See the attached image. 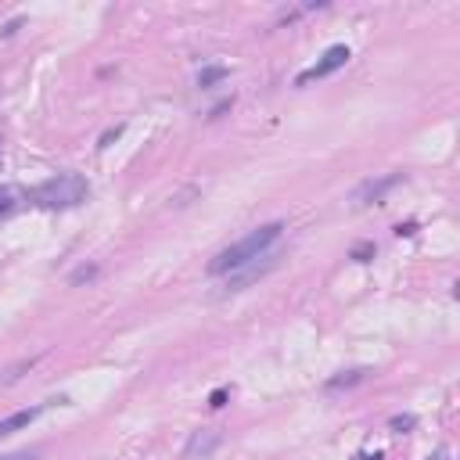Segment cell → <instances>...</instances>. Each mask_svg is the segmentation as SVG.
<instances>
[{
	"label": "cell",
	"mask_w": 460,
	"mask_h": 460,
	"mask_svg": "<svg viewBox=\"0 0 460 460\" xmlns=\"http://www.w3.org/2000/svg\"><path fill=\"white\" fill-rule=\"evenodd\" d=\"M281 234H284V223L281 219H274V223H263L256 230H248L245 237H237L234 245H227L223 252H216L212 263H209V277H227L230 270L237 266H245L252 259H259L266 256V252H274V245L281 241Z\"/></svg>",
	"instance_id": "1"
},
{
	"label": "cell",
	"mask_w": 460,
	"mask_h": 460,
	"mask_svg": "<svg viewBox=\"0 0 460 460\" xmlns=\"http://www.w3.org/2000/svg\"><path fill=\"white\" fill-rule=\"evenodd\" d=\"M90 198V184L83 173H58V177L36 184L29 191V201L36 209H47V212H65V209H76Z\"/></svg>",
	"instance_id": "2"
},
{
	"label": "cell",
	"mask_w": 460,
	"mask_h": 460,
	"mask_svg": "<svg viewBox=\"0 0 460 460\" xmlns=\"http://www.w3.org/2000/svg\"><path fill=\"white\" fill-rule=\"evenodd\" d=\"M277 263H281V256H277V252H266V256H259V259H252V263H245V266L230 270V274L223 277V295H237V292L252 288V284H256V281H263L266 274H274V270H277Z\"/></svg>",
	"instance_id": "3"
},
{
	"label": "cell",
	"mask_w": 460,
	"mask_h": 460,
	"mask_svg": "<svg viewBox=\"0 0 460 460\" xmlns=\"http://www.w3.org/2000/svg\"><path fill=\"white\" fill-rule=\"evenodd\" d=\"M349 58H353V54H349V47H345V43L327 47L316 65H309L306 72H298V76H295V87H306V83H313V79H324V76H331V72L345 69V65H349Z\"/></svg>",
	"instance_id": "4"
},
{
	"label": "cell",
	"mask_w": 460,
	"mask_h": 460,
	"mask_svg": "<svg viewBox=\"0 0 460 460\" xmlns=\"http://www.w3.org/2000/svg\"><path fill=\"white\" fill-rule=\"evenodd\" d=\"M399 184H403L399 173H388V177H377V180H363L353 191V205L356 209H363V205H382L385 195L392 191V187H399Z\"/></svg>",
	"instance_id": "5"
},
{
	"label": "cell",
	"mask_w": 460,
	"mask_h": 460,
	"mask_svg": "<svg viewBox=\"0 0 460 460\" xmlns=\"http://www.w3.org/2000/svg\"><path fill=\"white\" fill-rule=\"evenodd\" d=\"M219 442H223V432H219V428H198L184 446V460H209L219 450Z\"/></svg>",
	"instance_id": "6"
},
{
	"label": "cell",
	"mask_w": 460,
	"mask_h": 460,
	"mask_svg": "<svg viewBox=\"0 0 460 460\" xmlns=\"http://www.w3.org/2000/svg\"><path fill=\"white\" fill-rule=\"evenodd\" d=\"M40 414H43V406H29V410H14V414L0 417V439H11L14 432H25Z\"/></svg>",
	"instance_id": "7"
},
{
	"label": "cell",
	"mask_w": 460,
	"mask_h": 460,
	"mask_svg": "<svg viewBox=\"0 0 460 460\" xmlns=\"http://www.w3.org/2000/svg\"><path fill=\"white\" fill-rule=\"evenodd\" d=\"M223 79H227V65H205L198 72V87L201 90H212L216 83H223Z\"/></svg>",
	"instance_id": "8"
},
{
	"label": "cell",
	"mask_w": 460,
	"mask_h": 460,
	"mask_svg": "<svg viewBox=\"0 0 460 460\" xmlns=\"http://www.w3.org/2000/svg\"><path fill=\"white\" fill-rule=\"evenodd\" d=\"M320 8H327L324 0H316V4H298V8H284L281 14H277V25H284V22H295V19H303V14H309V11H320Z\"/></svg>",
	"instance_id": "9"
},
{
	"label": "cell",
	"mask_w": 460,
	"mask_h": 460,
	"mask_svg": "<svg viewBox=\"0 0 460 460\" xmlns=\"http://www.w3.org/2000/svg\"><path fill=\"white\" fill-rule=\"evenodd\" d=\"M363 377H367V371H345L342 377H331L327 388H331V392H335V388H349V385H360Z\"/></svg>",
	"instance_id": "10"
},
{
	"label": "cell",
	"mask_w": 460,
	"mask_h": 460,
	"mask_svg": "<svg viewBox=\"0 0 460 460\" xmlns=\"http://www.w3.org/2000/svg\"><path fill=\"white\" fill-rule=\"evenodd\" d=\"M14 209H19V191L8 187V184H0V216H8Z\"/></svg>",
	"instance_id": "11"
},
{
	"label": "cell",
	"mask_w": 460,
	"mask_h": 460,
	"mask_svg": "<svg viewBox=\"0 0 460 460\" xmlns=\"http://www.w3.org/2000/svg\"><path fill=\"white\" fill-rule=\"evenodd\" d=\"M417 424V417L414 414H395L392 421H388V428H392V432L395 435H403V432H410V428H414Z\"/></svg>",
	"instance_id": "12"
},
{
	"label": "cell",
	"mask_w": 460,
	"mask_h": 460,
	"mask_svg": "<svg viewBox=\"0 0 460 460\" xmlns=\"http://www.w3.org/2000/svg\"><path fill=\"white\" fill-rule=\"evenodd\" d=\"M353 259H356V263H371V259H374V245H367V241H363V245H353Z\"/></svg>",
	"instance_id": "13"
},
{
	"label": "cell",
	"mask_w": 460,
	"mask_h": 460,
	"mask_svg": "<svg viewBox=\"0 0 460 460\" xmlns=\"http://www.w3.org/2000/svg\"><path fill=\"white\" fill-rule=\"evenodd\" d=\"M94 277H98V266H79L72 274V284H83V281H94Z\"/></svg>",
	"instance_id": "14"
},
{
	"label": "cell",
	"mask_w": 460,
	"mask_h": 460,
	"mask_svg": "<svg viewBox=\"0 0 460 460\" xmlns=\"http://www.w3.org/2000/svg\"><path fill=\"white\" fill-rule=\"evenodd\" d=\"M36 450H14V453H0V460H36Z\"/></svg>",
	"instance_id": "15"
},
{
	"label": "cell",
	"mask_w": 460,
	"mask_h": 460,
	"mask_svg": "<svg viewBox=\"0 0 460 460\" xmlns=\"http://www.w3.org/2000/svg\"><path fill=\"white\" fill-rule=\"evenodd\" d=\"M223 403H227V388H216V392L209 395V406H212V410H219Z\"/></svg>",
	"instance_id": "16"
},
{
	"label": "cell",
	"mask_w": 460,
	"mask_h": 460,
	"mask_svg": "<svg viewBox=\"0 0 460 460\" xmlns=\"http://www.w3.org/2000/svg\"><path fill=\"white\" fill-rule=\"evenodd\" d=\"M119 133H122V126H116V130H108V133L101 137V148H108V144H112V140H116Z\"/></svg>",
	"instance_id": "17"
},
{
	"label": "cell",
	"mask_w": 460,
	"mask_h": 460,
	"mask_svg": "<svg viewBox=\"0 0 460 460\" xmlns=\"http://www.w3.org/2000/svg\"><path fill=\"white\" fill-rule=\"evenodd\" d=\"M19 25H22V19H11L4 29H0V36H11V33H14V29H19Z\"/></svg>",
	"instance_id": "18"
},
{
	"label": "cell",
	"mask_w": 460,
	"mask_h": 460,
	"mask_svg": "<svg viewBox=\"0 0 460 460\" xmlns=\"http://www.w3.org/2000/svg\"><path fill=\"white\" fill-rule=\"evenodd\" d=\"M428 460H450V450H439L435 457H428Z\"/></svg>",
	"instance_id": "19"
},
{
	"label": "cell",
	"mask_w": 460,
	"mask_h": 460,
	"mask_svg": "<svg viewBox=\"0 0 460 460\" xmlns=\"http://www.w3.org/2000/svg\"><path fill=\"white\" fill-rule=\"evenodd\" d=\"M356 460H382V453H374V457H371V453H360Z\"/></svg>",
	"instance_id": "20"
}]
</instances>
